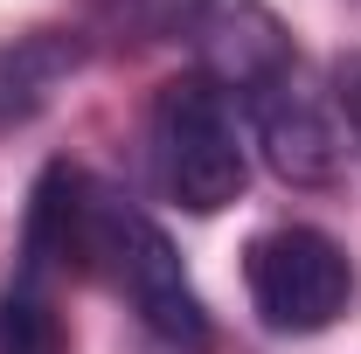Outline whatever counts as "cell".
<instances>
[{"instance_id":"cell-6","label":"cell","mask_w":361,"mask_h":354,"mask_svg":"<svg viewBox=\"0 0 361 354\" xmlns=\"http://www.w3.org/2000/svg\"><path fill=\"white\" fill-rule=\"evenodd\" d=\"M0 354H63V334H56V312L35 271H21V285L0 306Z\"/></svg>"},{"instance_id":"cell-8","label":"cell","mask_w":361,"mask_h":354,"mask_svg":"<svg viewBox=\"0 0 361 354\" xmlns=\"http://www.w3.org/2000/svg\"><path fill=\"white\" fill-rule=\"evenodd\" d=\"M341 111H348V133H355V146H361V56L341 63Z\"/></svg>"},{"instance_id":"cell-7","label":"cell","mask_w":361,"mask_h":354,"mask_svg":"<svg viewBox=\"0 0 361 354\" xmlns=\"http://www.w3.org/2000/svg\"><path fill=\"white\" fill-rule=\"evenodd\" d=\"M111 7V21L139 35V42H160V35H180V28H195L202 14H209V0H104Z\"/></svg>"},{"instance_id":"cell-5","label":"cell","mask_w":361,"mask_h":354,"mask_svg":"<svg viewBox=\"0 0 361 354\" xmlns=\"http://www.w3.org/2000/svg\"><path fill=\"white\" fill-rule=\"evenodd\" d=\"M84 63V49L63 42V35H21L14 49H0V126L7 118H28L35 104L56 97V84Z\"/></svg>"},{"instance_id":"cell-3","label":"cell","mask_w":361,"mask_h":354,"mask_svg":"<svg viewBox=\"0 0 361 354\" xmlns=\"http://www.w3.org/2000/svg\"><path fill=\"white\" fill-rule=\"evenodd\" d=\"M146 160L160 195L188 209V216H216L243 195L250 181V153L236 133V111L223 104V90L209 77H174L153 97V118H146Z\"/></svg>"},{"instance_id":"cell-2","label":"cell","mask_w":361,"mask_h":354,"mask_svg":"<svg viewBox=\"0 0 361 354\" xmlns=\"http://www.w3.org/2000/svg\"><path fill=\"white\" fill-rule=\"evenodd\" d=\"M223 63L236 77V97L250 111V133L264 146L271 174L292 188H326L341 174V139L326 126V104L306 84L292 42L278 35L271 14H236V35L223 42Z\"/></svg>"},{"instance_id":"cell-1","label":"cell","mask_w":361,"mask_h":354,"mask_svg":"<svg viewBox=\"0 0 361 354\" xmlns=\"http://www.w3.org/2000/svg\"><path fill=\"white\" fill-rule=\"evenodd\" d=\"M70 250L139 312V326H146L153 341H167V348H180V354L209 348V306H202L195 278L180 264L174 236L146 216V209L84 188V202H77V243H70Z\"/></svg>"},{"instance_id":"cell-4","label":"cell","mask_w":361,"mask_h":354,"mask_svg":"<svg viewBox=\"0 0 361 354\" xmlns=\"http://www.w3.org/2000/svg\"><path fill=\"white\" fill-rule=\"evenodd\" d=\"M243 292L271 334H326L334 319H348L361 278L348 243H334L313 222H278L243 250Z\"/></svg>"}]
</instances>
